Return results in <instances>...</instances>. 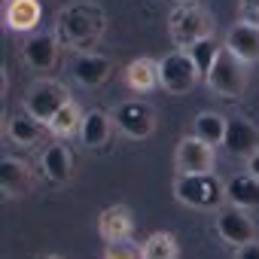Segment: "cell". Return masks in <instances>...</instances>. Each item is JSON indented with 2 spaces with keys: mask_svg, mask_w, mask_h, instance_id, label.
<instances>
[{
  "mask_svg": "<svg viewBox=\"0 0 259 259\" xmlns=\"http://www.w3.org/2000/svg\"><path fill=\"white\" fill-rule=\"evenodd\" d=\"M104 28H107V19H104V10L92 0H82V4H70L58 13V31L55 37L73 49L79 46H92L104 37Z\"/></svg>",
  "mask_w": 259,
  "mask_h": 259,
  "instance_id": "obj_1",
  "label": "cell"
},
{
  "mask_svg": "<svg viewBox=\"0 0 259 259\" xmlns=\"http://www.w3.org/2000/svg\"><path fill=\"white\" fill-rule=\"evenodd\" d=\"M168 34L177 46H195L201 40L213 37V16L210 10L192 4V7H174V13L168 16Z\"/></svg>",
  "mask_w": 259,
  "mask_h": 259,
  "instance_id": "obj_2",
  "label": "cell"
},
{
  "mask_svg": "<svg viewBox=\"0 0 259 259\" xmlns=\"http://www.w3.org/2000/svg\"><path fill=\"white\" fill-rule=\"evenodd\" d=\"M174 195H177V201L186 204V207L207 210V207H217V204L226 198V186H223L213 174H192V177H177Z\"/></svg>",
  "mask_w": 259,
  "mask_h": 259,
  "instance_id": "obj_3",
  "label": "cell"
},
{
  "mask_svg": "<svg viewBox=\"0 0 259 259\" xmlns=\"http://www.w3.org/2000/svg\"><path fill=\"white\" fill-rule=\"evenodd\" d=\"M204 79H207V85L217 95H223V98H241L244 89H247V64L238 61L229 49H220V55L210 64V70H207Z\"/></svg>",
  "mask_w": 259,
  "mask_h": 259,
  "instance_id": "obj_4",
  "label": "cell"
},
{
  "mask_svg": "<svg viewBox=\"0 0 259 259\" xmlns=\"http://www.w3.org/2000/svg\"><path fill=\"white\" fill-rule=\"evenodd\" d=\"M64 104H70V95H67V89H64L61 82H55V79H37V82H31V89H28V95H25V110H28V116H34V119L43 122V125H49L52 116H55Z\"/></svg>",
  "mask_w": 259,
  "mask_h": 259,
  "instance_id": "obj_5",
  "label": "cell"
},
{
  "mask_svg": "<svg viewBox=\"0 0 259 259\" xmlns=\"http://www.w3.org/2000/svg\"><path fill=\"white\" fill-rule=\"evenodd\" d=\"M198 82V67L186 49H174L159 61V85L171 95H186Z\"/></svg>",
  "mask_w": 259,
  "mask_h": 259,
  "instance_id": "obj_6",
  "label": "cell"
},
{
  "mask_svg": "<svg viewBox=\"0 0 259 259\" xmlns=\"http://www.w3.org/2000/svg\"><path fill=\"white\" fill-rule=\"evenodd\" d=\"M113 122L119 125L122 135L135 138V141H147L156 132V113L144 101H122L113 110Z\"/></svg>",
  "mask_w": 259,
  "mask_h": 259,
  "instance_id": "obj_7",
  "label": "cell"
},
{
  "mask_svg": "<svg viewBox=\"0 0 259 259\" xmlns=\"http://www.w3.org/2000/svg\"><path fill=\"white\" fill-rule=\"evenodd\" d=\"M174 165H177L180 177H192V174H213V147H207V144H204V141H198L195 135H192V138H183V141L177 144Z\"/></svg>",
  "mask_w": 259,
  "mask_h": 259,
  "instance_id": "obj_8",
  "label": "cell"
},
{
  "mask_svg": "<svg viewBox=\"0 0 259 259\" xmlns=\"http://www.w3.org/2000/svg\"><path fill=\"white\" fill-rule=\"evenodd\" d=\"M217 235L226 244H232V247H244V244L253 241L256 226H253V220L241 207H223L220 217H217Z\"/></svg>",
  "mask_w": 259,
  "mask_h": 259,
  "instance_id": "obj_9",
  "label": "cell"
},
{
  "mask_svg": "<svg viewBox=\"0 0 259 259\" xmlns=\"http://www.w3.org/2000/svg\"><path fill=\"white\" fill-rule=\"evenodd\" d=\"M226 49L244 61V64H256L259 61V28L247 25V22H235L226 34Z\"/></svg>",
  "mask_w": 259,
  "mask_h": 259,
  "instance_id": "obj_10",
  "label": "cell"
},
{
  "mask_svg": "<svg viewBox=\"0 0 259 259\" xmlns=\"http://www.w3.org/2000/svg\"><path fill=\"white\" fill-rule=\"evenodd\" d=\"M0 186H4L7 198H22V195H28L34 189V174L22 159L7 156L0 162Z\"/></svg>",
  "mask_w": 259,
  "mask_h": 259,
  "instance_id": "obj_11",
  "label": "cell"
},
{
  "mask_svg": "<svg viewBox=\"0 0 259 259\" xmlns=\"http://www.w3.org/2000/svg\"><path fill=\"white\" fill-rule=\"evenodd\" d=\"M223 144H226V150L232 156L250 159L259 150V128L253 122H247V119H229V125H226V141Z\"/></svg>",
  "mask_w": 259,
  "mask_h": 259,
  "instance_id": "obj_12",
  "label": "cell"
},
{
  "mask_svg": "<svg viewBox=\"0 0 259 259\" xmlns=\"http://www.w3.org/2000/svg\"><path fill=\"white\" fill-rule=\"evenodd\" d=\"M22 58L34 70L55 67V61H58V37H52V34H34V37H28L25 46H22Z\"/></svg>",
  "mask_w": 259,
  "mask_h": 259,
  "instance_id": "obj_13",
  "label": "cell"
},
{
  "mask_svg": "<svg viewBox=\"0 0 259 259\" xmlns=\"http://www.w3.org/2000/svg\"><path fill=\"white\" fill-rule=\"evenodd\" d=\"M70 73H73V79H76L82 89H98V85L110 76V61H107L104 55L82 52V55H76V58H73Z\"/></svg>",
  "mask_w": 259,
  "mask_h": 259,
  "instance_id": "obj_14",
  "label": "cell"
},
{
  "mask_svg": "<svg viewBox=\"0 0 259 259\" xmlns=\"http://www.w3.org/2000/svg\"><path fill=\"white\" fill-rule=\"evenodd\" d=\"M226 198L232 207H241V210H253L259 207V180L250 177V174H238L226 183Z\"/></svg>",
  "mask_w": 259,
  "mask_h": 259,
  "instance_id": "obj_15",
  "label": "cell"
},
{
  "mask_svg": "<svg viewBox=\"0 0 259 259\" xmlns=\"http://www.w3.org/2000/svg\"><path fill=\"white\" fill-rule=\"evenodd\" d=\"M40 0H10L7 4V28L13 31H34L40 25Z\"/></svg>",
  "mask_w": 259,
  "mask_h": 259,
  "instance_id": "obj_16",
  "label": "cell"
},
{
  "mask_svg": "<svg viewBox=\"0 0 259 259\" xmlns=\"http://www.w3.org/2000/svg\"><path fill=\"white\" fill-rule=\"evenodd\" d=\"M125 82L132 85L138 95H147L159 85V61L153 58H135L125 70Z\"/></svg>",
  "mask_w": 259,
  "mask_h": 259,
  "instance_id": "obj_17",
  "label": "cell"
},
{
  "mask_svg": "<svg viewBox=\"0 0 259 259\" xmlns=\"http://www.w3.org/2000/svg\"><path fill=\"white\" fill-rule=\"evenodd\" d=\"M40 162H43L46 177L55 180V183H64V180H70V174H73V156H70V150H67L64 144H52V147H46Z\"/></svg>",
  "mask_w": 259,
  "mask_h": 259,
  "instance_id": "obj_18",
  "label": "cell"
},
{
  "mask_svg": "<svg viewBox=\"0 0 259 259\" xmlns=\"http://www.w3.org/2000/svg\"><path fill=\"white\" fill-rule=\"evenodd\" d=\"M101 235L107 241H119V238H132V229H135V220H132V210L122 207V204H113L110 210H104L101 223H98Z\"/></svg>",
  "mask_w": 259,
  "mask_h": 259,
  "instance_id": "obj_19",
  "label": "cell"
},
{
  "mask_svg": "<svg viewBox=\"0 0 259 259\" xmlns=\"http://www.w3.org/2000/svg\"><path fill=\"white\" fill-rule=\"evenodd\" d=\"M110 128H113V122H110V116L104 113V110H89L85 116H82V128H79V138H82V144L85 147H104L107 141H110Z\"/></svg>",
  "mask_w": 259,
  "mask_h": 259,
  "instance_id": "obj_20",
  "label": "cell"
},
{
  "mask_svg": "<svg viewBox=\"0 0 259 259\" xmlns=\"http://www.w3.org/2000/svg\"><path fill=\"white\" fill-rule=\"evenodd\" d=\"M226 125H229V122H226L220 113H198L195 122H192L195 138L204 141L207 147H220V144L226 141Z\"/></svg>",
  "mask_w": 259,
  "mask_h": 259,
  "instance_id": "obj_21",
  "label": "cell"
},
{
  "mask_svg": "<svg viewBox=\"0 0 259 259\" xmlns=\"http://www.w3.org/2000/svg\"><path fill=\"white\" fill-rule=\"evenodd\" d=\"M82 116H85V113L70 101V104H64V107L52 116V122H49L46 128H49L55 138H70V135H76L79 128H82Z\"/></svg>",
  "mask_w": 259,
  "mask_h": 259,
  "instance_id": "obj_22",
  "label": "cell"
},
{
  "mask_svg": "<svg viewBox=\"0 0 259 259\" xmlns=\"http://www.w3.org/2000/svg\"><path fill=\"white\" fill-rule=\"evenodd\" d=\"M43 135V122H37L34 116H16L10 119V138L22 147H34Z\"/></svg>",
  "mask_w": 259,
  "mask_h": 259,
  "instance_id": "obj_23",
  "label": "cell"
},
{
  "mask_svg": "<svg viewBox=\"0 0 259 259\" xmlns=\"http://www.w3.org/2000/svg\"><path fill=\"white\" fill-rule=\"evenodd\" d=\"M141 253H144V259H177L180 250H177V241L171 238V232H156L144 241Z\"/></svg>",
  "mask_w": 259,
  "mask_h": 259,
  "instance_id": "obj_24",
  "label": "cell"
},
{
  "mask_svg": "<svg viewBox=\"0 0 259 259\" xmlns=\"http://www.w3.org/2000/svg\"><path fill=\"white\" fill-rule=\"evenodd\" d=\"M186 52H189V58L195 61V67H198V73H201V76H207V70H210V64H213V61H217V55H220V46H217L213 40H201V43H195V46H189Z\"/></svg>",
  "mask_w": 259,
  "mask_h": 259,
  "instance_id": "obj_25",
  "label": "cell"
},
{
  "mask_svg": "<svg viewBox=\"0 0 259 259\" xmlns=\"http://www.w3.org/2000/svg\"><path fill=\"white\" fill-rule=\"evenodd\" d=\"M104 259H144V253L132 238H119V241H107Z\"/></svg>",
  "mask_w": 259,
  "mask_h": 259,
  "instance_id": "obj_26",
  "label": "cell"
},
{
  "mask_svg": "<svg viewBox=\"0 0 259 259\" xmlns=\"http://www.w3.org/2000/svg\"><path fill=\"white\" fill-rule=\"evenodd\" d=\"M238 13H241V22L259 28V0H241V4H238Z\"/></svg>",
  "mask_w": 259,
  "mask_h": 259,
  "instance_id": "obj_27",
  "label": "cell"
},
{
  "mask_svg": "<svg viewBox=\"0 0 259 259\" xmlns=\"http://www.w3.org/2000/svg\"><path fill=\"white\" fill-rule=\"evenodd\" d=\"M235 259H259V241H250L235 250Z\"/></svg>",
  "mask_w": 259,
  "mask_h": 259,
  "instance_id": "obj_28",
  "label": "cell"
},
{
  "mask_svg": "<svg viewBox=\"0 0 259 259\" xmlns=\"http://www.w3.org/2000/svg\"><path fill=\"white\" fill-rule=\"evenodd\" d=\"M247 174L259 180V150H256V153H253V156L247 159Z\"/></svg>",
  "mask_w": 259,
  "mask_h": 259,
  "instance_id": "obj_29",
  "label": "cell"
},
{
  "mask_svg": "<svg viewBox=\"0 0 259 259\" xmlns=\"http://www.w3.org/2000/svg\"><path fill=\"white\" fill-rule=\"evenodd\" d=\"M174 4H177V7H192L195 0H174Z\"/></svg>",
  "mask_w": 259,
  "mask_h": 259,
  "instance_id": "obj_30",
  "label": "cell"
},
{
  "mask_svg": "<svg viewBox=\"0 0 259 259\" xmlns=\"http://www.w3.org/2000/svg\"><path fill=\"white\" fill-rule=\"evenodd\" d=\"M46 259H61V256H46Z\"/></svg>",
  "mask_w": 259,
  "mask_h": 259,
  "instance_id": "obj_31",
  "label": "cell"
}]
</instances>
